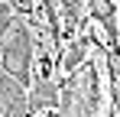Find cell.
<instances>
[{
	"label": "cell",
	"mask_w": 120,
	"mask_h": 117,
	"mask_svg": "<svg viewBox=\"0 0 120 117\" xmlns=\"http://www.w3.org/2000/svg\"><path fill=\"white\" fill-rule=\"evenodd\" d=\"M3 107H7V101H3V94H0V117H3Z\"/></svg>",
	"instance_id": "cell-8"
},
{
	"label": "cell",
	"mask_w": 120,
	"mask_h": 117,
	"mask_svg": "<svg viewBox=\"0 0 120 117\" xmlns=\"http://www.w3.org/2000/svg\"><path fill=\"white\" fill-rule=\"evenodd\" d=\"M10 29H13V10H10L7 3H0V39L7 36Z\"/></svg>",
	"instance_id": "cell-5"
},
{
	"label": "cell",
	"mask_w": 120,
	"mask_h": 117,
	"mask_svg": "<svg viewBox=\"0 0 120 117\" xmlns=\"http://www.w3.org/2000/svg\"><path fill=\"white\" fill-rule=\"evenodd\" d=\"M55 111L59 107V91H55V85L49 81V78H42L36 81V91L26 98V114H39V111Z\"/></svg>",
	"instance_id": "cell-3"
},
{
	"label": "cell",
	"mask_w": 120,
	"mask_h": 117,
	"mask_svg": "<svg viewBox=\"0 0 120 117\" xmlns=\"http://www.w3.org/2000/svg\"><path fill=\"white\" fill-rule=\"evenodd\" d=\"M33 117H59L55 111H39V114H33Z\"/></svg>",
	"instance_id": "cell-7"
},
{
	"label": "cell",
	"mask_w": 120,
	"mask_h": 117,
	"mask_svg": "<svg viewBox=\"0 0 120 117\" xmlns=\"http://www.w3.org/2000/svg\"><path fill=\"white\" fill-rule=\"evenodd\" d=\"M81 62H84V42H71V49H68V58H65L68 72H75Z\"/></svg>",
	"instance_id": "cell-4"
},
{
	"label": "cell",
	"mask_w": 120,
	"mask_h": 117,
	"mask_svg": "<svg viewBox=\"0 0 120 117\" xmlns=\"http://www.w3.org/2000/svg\"><path fill=\"white\" fill-rule=\"evenodd\" d=\"M3 72L13 81H20L23 88L29 85V72H33V36H29V29L23 23L13 29V36L7 39V46H3Z\"/></svg>",
	"instance_id": "cell-1"
},
{
	"label": "cell",
	"mask_w": 120,
	"mask_h": 117,
	"mask_svg": "<svg viewBox=\"0 0 120 117\" xmlns=\"http://www.w3.org/2000/svg\"><path fill=\"white\" fill-rule=\"evenodd\" d=\"M88 7H91V16L104 26L110 49H117V7H114V0H88Z\"/></svg>",
	"instance_id": "cell-2"
},
{
	"label": "cell",
	"mask_w": 120,
	"mask_h": 117,
	"mask_svg": "<svg viewBox=\"0 0 120 117\" xmlns=\"http://www.w3.org/2000/svg\"><path fill=\"white\" fill-rule=\"evenodd\" d=\"M62 7H65V13L71 23H78V0H62Z\"/></svg>",
	"instance_id": "cell-6"
}]
</instances>
